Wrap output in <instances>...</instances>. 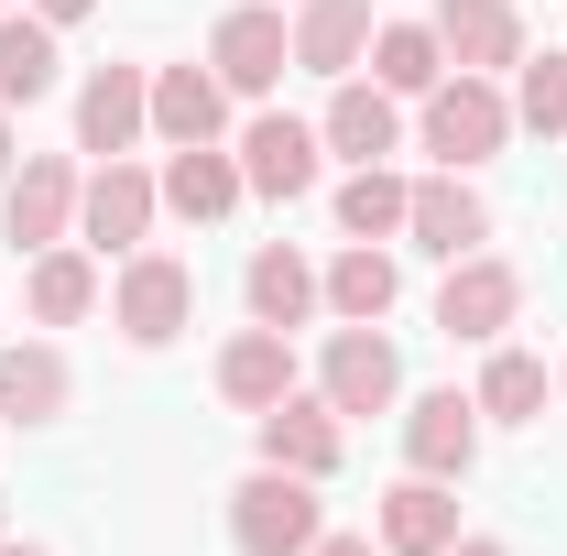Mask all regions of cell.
Segmentation results:
<instances>
[{"mask_svg":"<svg viewBox=\"0 0 567 556\" xmlns=\"http://www.w3.org/2000/svg\"><path fill=\"white\" fill-rule=\"evenodd\" d=\"M317 535H328V513H317V481L306 470H274L262 459L251 481L229 491V546L240 556H306Z\"/></svg>","mask_w":567,"mask_h":556,"instance_id":"6da1fadb","label":"cell"},{"mask_svg":"<svg viewBox=\"0 0 567 556\" xmlns=\"http://www.w3.org/2000/svg\"><path fill=\"white\" fill-rule=\"evenodd\" d=\"M502 142H513V99H502V76H436L425 87V153L447 164V175H470V164H492Z\"/></svg>","mask_w":567,"mask_h":556,"instance_id":"7a4b0ae2","label":"cell"},{"mask_svg":"<svg viewBox=\"0 0 567 556\" xmlns=\"http://www.w3.org/2000/svg\"><path fill=\"white\" fill-rule=\"evenodd\" d=\"M186 317H197V274H186L175 251H153V240H142L132 262L110 274V328H121L132 349H164Z\"/></svg>","mask_w":567,"mask_h":556,"instance_id":"3957f363","label":"cell"},{"mask_svg":"<svg viewBox=\"0 0 567 556\" xmlns=\"http://www.w3.org/2000/svg\"><path fill=\"white\" fill-rule=\"evenodd\" d=\"M153 218H164V186L142 175L132 153L87 164V186H76V240H87V251H121V262H132L142 240H153Z\"/></svg>","mask_w":567,"mask_h":556,"instance_id":"277c9868","label":"cell"},{"mask_svg":"<svg viewBox=\"0 0 567 556\" xmlns=\"http://www.w3.org/2000/svg\"><path fill=\"white\" fill-rule=\"evenodd\" d=\"M208 66H218L229 99H274L284 66H295V22H284V0H240V11H218Z\"/></svg>","mask_w":567,"mask_h":556,"instance_id":"5b68a950","label":"cell"},{"mask_svg":"<svg viewBox=\"0 0 567 556\" xmlns=\"http://www.w3.org/2000/svg\"><path fill=\"white\" fill-rule=\"evenodd\" d=\"M76 186H87V164H76V153H22V164H11V186H0V229H11L22 251L76 240Z\"/></svg>","mask_w":567,"mask_h":556,"instance_id":"8992f818","label":"cell"},{"mask_svg":"<svg viewBox=\"0 0 567 556\" xmlns=\"http://www.w3.org/2000/svg\"><path fill=\"white\" fill-rule=\"evenodd\" d=\"M513 317H524V274H513L502 251H470V262H447V284H436V328H447V339L492 349Z\"/></svg>","mask_w":567,"mask_h":556,"instance_id":"52a82bcc","label":"cell"},{"mask_svg":"<svg viewBox=\"0 0 567 556\" xmlns=\"http://www.w3.org/2000/svg\"><path fill=\"white\" fill-rule=\"evenodd\" d=\"M251 436H262V459H274V470H306V481H328V470L350 459V415H339L328 393H284V404H262Z\"/></svg>","mask_w":567,"mask_h":556,"instance_id":"ba28073f","label":"cell"},{"mask_svg":"<svg viewBox=\"0 0 567 556\" xmlns=\"http://www.w3.org/2000/svg\"><path fill=\"white\" fill-rule=\"evenodd\" d=\"M317 393H328L339 415H393V404H404V360H393V339H382V328H339L328 360H317Z\"/></svg>","mask_w":567,"mask_h":556,"instance_id":"9c48e42d","label":"cell"},{"mask_svg":"<svg viewBox=\"0 0 567 556\" xmlns=\"http://www.w3.org/2000/svg\"><path fill=\"white\" fill-rule=\"evenodd\" d=\"M404 240L415 251H436V262H470L481 240H492V208H481V186L470 175H415V197H404Z\"/></svg>","mask_w":567,"mask_h":556,"instance_id":"30bf717a","label":"cell"},{"mask_svg":"<svg viewBox=\"0 0 567 556\" xmlns=\"http://www.w3.org/2000/svg\"><path fill=\"white\" fill-rule=\"evenodd\" d=\"M317 121H284V110H262L251 132H240V186L251 197H274V208H295V197H317Z\"/></svg>","mask_w":567,"mask_h":556,"instance_id":"8fae6325","label":"cell"},{"mask_svg":"<svg viewBox=\"0 0 567 556\" xmlns=\"http://www.w3.org/2000/svg\"><path fill=\"white\" fill-rule=\"evenodd\" d=\"M153 132V76L142 66H87V87H76V153H132V142Z\"/></svg>","mask_w":567,"mask_h":556,"instance_id":"7c38bea8","label":"cell"},{"mask_svg":"<svg viewBox=\"0 0 567 556\" xmlns=\"http://www.w3.org/2000/svg\"><path fill=\"white\" fill-rule=\"evenodd\" d=\"M371 535H382V556H447V546H458V481H425V470H404V481L382 491Z\"/></svg>","mask_w":567,"mask_h":556,"instance_id":"4fadbf2b","label":"cell"},{"mask_svg":"<svg viewBox=\"0 0 567 556\" xmlns=\"http://www.w3.org/2000/svg\"><path fill=\"white\" fill-rule=\"evenodd\" d=\"M425 22H436V44H447V66H458V76L524 66V11H513V0H436Z\"/></svg>","mask_w":567,"mask_h":556,"instance_id":"5bb4252c","label":"cell"},{"mask_svg":"<svg viewBox=\"0 0 567 556\" xmlns=\"http://www.w3.org/2000/svg\"><path fill=\"white\" fill-rule=\"evenodd\" d=\"M470 459H481V404H470V393H415V404H404V470L470 481Z\"/></svg>","mask_w":567,"mask_h":556,"instance_id":"9a60e30c","label":"cell"},{"mask_svg":"<svg viewBox=\"0 0 567 556\" xmlns=\"http://www.w3.org/2000/svg\"><path fill=\"white\" fill-rule=\"evenodd\" d=\"M317 142H328V153H350V164H393V153H404V99H393V87H371V76H339V87H328Z\"/></svg>","mask_w":567,"mask_h":556,"instance_id":"2e32d148","label":"cell"},{"mask_svg":"<svg viewBox=\"0 0 567 556\" xmlns=\"http://www.w3.org/2000/svg\"><path fill=\"white\" fill-rule=\"evenodd\" d=\"M76 404V371L55 339H11L0 349V425H55Z\"/></svg>","mask_w":567,"mask_h":556,"instance_id":"e0dca14e","label":"cell"},{"mask_svg":"<svg viewBox=\"0 0 567 556\" xmlns=\"http://www.w3.org/2000/svg\"><path fill=\"white\" fill-rule=\"evenodd\" d=\"M229 132V87L218 66H153V142L186 153V142H218Z\"/></svg>","mask_w":567,"mask_h":556,"instance_id":"ac0fdd59","label":"cell"},{"mask_svg":"<svg viewBox=\"0 0 567 556\" xmlns=\"http://www.w3.org/2000/svg\"><path fill=\"white\" fill-rule=\"evenodd\" d=\"M218 393H229L240 415H262V404H284V393H295V328H262V317H251L240 339L218 349Z\"/></svg>","mask_w":567,"mask_h":556,"instance_id":"d6986e66","label":"cell"},{"mask_svg":"<svg viewBox=\"0 0 567 556\" xmlns=\"http://www.w3.org/2000/svg\"><path fill=\"white\" fill-rule=\"evenodd\" d=\"M153 186H164V208L197 218V229H208V218H229L240 197H251V186H240V153H218V142H186V153H164V175H153Z\"/></svg>","mask_w":567,"mask_h":556,"instance_id":"ffe728a7","label":"cell"},{"mask_svg":"<svg viewBox=\"0 0 567 556\" xmlns=\"http://www.w3.org/2000/svg\"><path fill=\"white\" fill-rule=\"evenodd\" d=\"M371 55V0H295V66L306 76H360Z\"/></svg>","mask_w":567,"mask_h":556,"instance_id":"44dd1931","label":"cell"},{"mask_svg":"<svg viewBox=\"0 0 567 556\" xmlns=\"http://www.w3.org/2000/svg\"><path fill=\"white\" fill-rule=\"evenodd\" d=\"M317 295H328V317H339V328H382V317H393V295H404V274H393V251H382V240H350V251L317 274Z\"/></svg>","mask_w":567,"mask_h":556,"instance_id":"7402d4cb","label":"cell"},{"mask_svg":"<svg viewBox=\"0 0 567 556\" xmlns=\"http://www.w3.org/2000/svg\"><path fill=\"white\" fill-rule=\"evenodd\" d=\"M240 295H251V317H262V328H306V317L328 306V295H317V262H306L295 240H262V251H251V274H240Z\"/></svg>","mask_w":567,"mask_h":556,"instance_id":"603a6c76","label":"cell"},{"mask_svg":"<svg viewBox=\"0 0 567 556\" xmlns=\"http://www.w3.org/2000/svg\"><path fill=\"white\" fill-rule=\"evenodd\" d=\"M22 306H33V328H76V317L99 306V251H76V240L33 251V274H22Z\"/></svg>","mask_w":567,"mask_h":556,"instance_id":"cb8c5ba5","label":"cell"},{"mask_svg":"<svg viewBox=\"0 0 567 556\" xmlns=\"http://www.w3.org/2000/svg\"><path fill=\"white\" fill-rule=\"evenodd\" d=\"M55 22L44 11H0V110H33L44 87H55Z\"/></svg>","mask_w":567,"mask_h":556,"instance_id":"d4e9b609","label":"cell"},{"mask_svg":"<svg viewBox=\"0 0 567 556\" xmlns=\"http://www.w3.org/2000/svg\"><path fill=\"white\" fill-rule=\"evenodd\" d=\"M447 76V44H436V22H371V87H393V99H425Z\"/></svg>","mask_w":567,"mask_h":556,"instance_id":"484cf974","label":"cell"},{"mask_svg":"<svg viewBox=\"0 0 567 556\" xmlns=\"http://www.w3.org/2000/svg\"><path fill=\"white\" fill-rule=\"evenodd\" d=\"M481 425H535L546 415V360L535 349H492V371H481Z\"/></svg>","mask_w":567,"mask_h":556,"instance_id":"4316f807","label":"cell"},{"mask_svg":"<svg viewBox=\"0 0 567 556\" xmlns=\"http://www.w3.org/2000/svg\"><path fill=\"white\" fill-rule=\"evenodd\" d=\"M404 197H415V186H404L393 164H350V186H339V229H350V240H393V229H404Z\"/></svg>","mask_w":567,"mask_h":556,"instance_id":"83f0119b","label":"cell"},{"mask_svg":"<svg viewBox=\"0 0 567 556\" xmlns=\"http://www.w3.org/2000/svg\"><path fill=\"white\" fill-rule=\"evenodd\" d=\"M513 121L546 132V142L567 132V55H524V66H513Z\"/></svg>","mask_w":567,"mask_h":556,"instance_id":"f1b7e54d","label":"cell"},{"mask_svg":"<svg viewBox=\"0 0 567 556\" xmlns=\"http://www.w3.org/2000/svg\"><path fill=\"white\" fill-rule=\"evenodd\" d=\"M306 556H382V535H317Z\"/></svg>","mask_w":567,"mask_h":556,"instance_id":"f546056e","label":"cell"},{"mask_svg":"<svg viewBox=\"0 0 567 556\" xmlns=\"http://www.w3.org/2000/svg\"><path fill=\"white\" fill-rule=\"evenodd\" d=\"M33 11H44V22L66 33V22H87V11H99V0H33Z\"/></svg>","mask_w":567,"mask_h":556,"instance_id":"4dcf8cb0","label":"cell"},{"mask_svg":"<svg viewBox=\"0 0 567 556\" xmlns=\"http://www.w3.org/2000/svg\"><path fill=\"white\" fill-rule=\"evenodd\" d=\"M447 556H513V546H502V535H458Z\"/></svg>","mask_w":567,"mask_h":556,"instance_id":"1f68e13d","label":"cell"},{"mask_svg":"<svg viewBox=\"0 0 567 556\" xmlns=\"http://www.w3.org/2000/svg\"><path fill=\"white\" fill-rule=\"evenodd\" d=\"M0 186H11V110H0Z\"/></svg>","mask_w":567,"mask_h":556,"instance_id":"d6a6232c","label":"cell"},{"mask_svg":"<svg viewBox=\"0 0 567 556\" xmlns=\"http://www.w3.org/2000/svg\"><path fill=\"white\" fill-rule=\"evenodd\" d=\"M0 556H44V546H22V535H0Z\"/></svg>","mask_w":567,"mask_h":556,"instance_id":"836d02e7","label":"cell"},{"mask_svg":"<svg viewBox=\"0 0 567 556\" xmlns=\"http://www.w3.org/2000/svg\"><path fill=\"white\" fill-rule=\"evenodd\" d=\"M0 535H11V524H0Z\"/></svg>","mask_w":567,"mask_h":556,"instance_id":"e575fe53","label":"cell"},{"mask_svg":"<svg viewBox=\"0 0 567 556\" xmlns=\"http://www.w3.org/2000/svg\"><path fill=\"white\" fill-rule=\"evenodd\" d=\"M0 11H11V0H0Z\"/></svg>","mask_w":567,"mask_h":556,"instance_id":"d590c367","label":"cell"}]
</instances>
